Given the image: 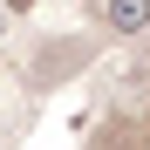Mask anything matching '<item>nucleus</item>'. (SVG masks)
I'll list each match as a JSON object with an SVG mask.
<instances>
[{"mask_svg": "<svg viewBox=\"0 0 150 150\" xmlns=\"http://www.w3.org/2000/svg\"><path fill=\"white\" fill-rule=\"evenodd\" d=\"M0 34H7V7H0Z\"/></svg>", "mask_w": 150, "mask_h": 150, "instance_id": "nucleus-3", "label": "nucleus"}, {"mask_svg": "<svg viewBox=\"0 0 150 150\" xmlns=\"http://www.w3.org/2000/svg\"><path fill=\"white\" fill-rule=\"evenodd\" d=\"M0 7H7V14H28V7H34V0H0Z\"/></svg>", "mask_w": 150, "mask_h": 150, "instance_id": "nucleus-2", "label": "nucleus"}, {"mask_svg": "<svg viewBox=\"0 0 150 150\" xmlns=\"http://www.w3.org/2000/svg\"><path fill=\"white\" fill-rule=\"evenodd\" d=\"M96 14H103L109 34H150V0H96Z\"/></svg>", "mask_w": 150, "mask_h": 150, "instance_id": "nucleus-1", "label": "nucleus"}]
</instances>
